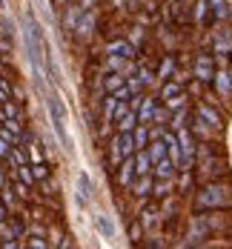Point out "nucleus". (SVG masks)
Returning <instances> with one entry per match:
<instances>
[{
    "instance_id": "obj_14",
    "label": "nucleus",
    "mask_w": 232,
    "mask_h": 249,
    "mask_svg": "<svg viewBox=\"0 0 232 249\" xmlns=\"http://www.w3.org/2000/svg\"><path fill=\"white\" fill-rule=\"evenodd\" d=\"M132 126H135V115H124L121 118V132H129Z\"/></svg>"
},
{
    "instance_id": "obj_7",
    "label": "nucleus",
    "mask_w": 232,
    "mask_h": 249,
    "mask_svg": "<svg viewBox=\"0 0 232 249\" xmlns=\"http://www.w3.org/2000/svg\"><path fill=\"white\" fill-rule=\"evenodd\" d=\"M132 172H135V163L132 160H124V166H121V184H129L132 181Z\"/></svg>"
},
{
    "instance_id": "obj_12",
    "label": "nucleus",
    "mask_w": 232,
    "mask_h": 249,
    "mask_svg": "<svg viewBox=\"0 0 232 249\" xmlns=\"http://www.w3.org/2000/svg\"><path fill=\"white\" fill-rule=\"evenodd\" d=\"M17 169H20V181H23L26 187H32V184H34V175L26 169V166H17Z\"/></svg>"
},
{
    "instance_id": "obj_9",
    "label": "nucleus",
    "mask_w": 232,
    "mask_h": 249,
    "mask_svg": "<svg viewBox=\"0 0 232 249\" xmlns=\"http://www.w3.org/2000/svg\"><path fill=\"white\" fill-rule=\"evenodd\" d=\"M135 172H140V175H146V172H149V155H146V152H140V155H138V169H135Z\"/></svg>"
},
{
    "instance_id": "obj_4",
    "label": "nucleus",
    "mask_w": 232,
    "mask_h": 249,
    "mask_svg": "<svg viewBox=\"0 0 232 249\" xmlns=\"http://www.w3.org/2000/svg\"><path fill=\"white\" fill-rule=\"evenodd\" d=\"M77 198H80V203H89L92 201V181H89L86 172L77 175Z\"/></svg>"
},
{
    "instance_id": "obj_13",
    "label": "nucleus",
    "mask_w": 232,
    "mask_h": 249,
    "mask_svg": "<svg viewBox=\"0 0 232 249\" xmlns=\"http://www.w3.org/2000/svg\"><path fill=\"white\" fill-rule=\"evenodd\" d=\"M158 175H161V178H169V175H172V163H169V160H161V163H158Z\"/></svg>"
},
{
    "instance_id": "obj_23",
    "label": "nucleus",
    "mask_w": 232,
    "mask_h": 249,
    "mask_svg": "<svg viewBox=\"0 0 232 249\" xmlns=\"http://www.w3.org/2000/svg\"><path fill=\"white\" fill-rule=\"evenodd\" d=\"M0 220H3V209H0Z\"/></svg>"
},
{
    "instance_id": "obj_16",
    "label": "nucleus",
    "mask_w": 232,
    "mask_h": 249,
    "mask_svg": "<svg viewBox=\"0 0 232 249\" xmlns=\"http://www.w3.org/2000/svg\"><path fill=\"white\" fill-rule=\"evenodd\" d=\"M149 157H152V160H161V157H164V143H155L152 152H149Z\"/></svg>"
},
{
    "instance_id": "obj_20",
    "label": "nucleus",
    "mask_w": 232,
    "mask_h": 249,
    "mask_svg": "<svg viewBox=\"0 0 232 249\" xmlns=\"http://www.w3.org/2000/svg\"><path fill=\"white\" fill-rule=\"evenodd\" d=\"M135 192H138V195H146V192H149V181H140V184L135 187Z\"/></svg>"
},
{
    "instance_id": "obj_3",
    "label": "nucleus",
    "mask_w": 232,
    "mask_h": 249,
    "mask_svg": "<svg viewBox=\"0 0 232 249\" xmlns=\"http://www.w3.org/2000/svg\"><path fill=\"white\" fill-rule=\"evenodd\" d=\"M132 149H135V140L126 132H121V138H115V152H112V155H115V160H121V157L129 155Z\"/></svg>"
},
{
    "instance_id": "obj_22",
    "label": "nucleus",
    "mask_w": 232,
    "mask_h": 249,
    "mask_svg": "<svg viewBox=\"0 0 232 249\" xmlns=\"http://www.w3.org/2000/svg\"><path fill=\"white\" fill-rule=\"evenodd\" d=\"M164 94H166V97H172V94H178V86H166V89H164Z\"/></svg>"
},
{
    "instance_id": "obj_15",
    "label": "nucleus",
    "mask_w": 232,
    "mask_h": 249,
    "mask_svg": "<svg viewBox=\"0 0 232 249\" xmlns=\"http://www.w3.org/2000/svg\"><path fill=\"white\" fill-rule=\"evenodd\" d=\"M89 29H92V15H86V17L80 20V26H77V31H80V34H89Z\"/></svg>"
},
{
    "instance_id": "obj_18",
    "label": "nucleus",
    "mask_w": 232,
    "mask_h": 249,
    "mask_svg": "<svg viewBox=\"0 0 232 249\" xmlns=\"http://www.w3.org/2000/svg\"><path fill=\"white\" fill-rule=\"evenodd\" d=\"M152 118V103H146L143 109H140V121H149Z\"/></svg>"
},
{
    "instance_id": "obj_21",
    "label": "nucleus",
    "mask_w": 232,
    "mask_h": 249,
    "mask_svg": "<svg viewBox=\"0 0 232 249\" xmlns=\"http://www.w3.org/2000/svg\"><path fill=\"white\" fill-rule=\"evenodd\" d=\"M135 143H138V146H143V143H146V132H143V129L135 135Z\"/></svg>"
},
{
    "instance_id": "obj_11",
    "label": "nucleus",
    "mask_w": 232,
    "mask_h": 249,
    "mask_svg": "<svg viewBox=\"0 0 232 249\" xmlns=\"http://www.w3.org/2000/svg\"><path fill=\"white\" fill-rule=\"evenodd\" d=\"M32 175H34V178H37V181H43V178L49 175V166H46V163H37V166H34V169H32Z\"/></svg>"
},
{
    "instance_id": "obj_5",
    "label": "nucleus",
    "mask_w": 232,
    "mask_h": 249,
    "mask_svg": "<svg viewBox=\"0 0 232 249\" xmlns=\"http://www.w3.org/2000/svg\"><path fill=\"white\" fill-rule=\"evenodd\" d=\"M95 229L100 232V238H115V223L109 220V215H103V212L95 215Z\"/></svg>"
},
{
    "instance_id": "obj_19",
    "label": "nucleus",
    "mask_w": 232,
    "mask_h": 249,
    "mask_svg": "<svg viewBox=\"0 0 232 249\" xmlns=\"http://www.w3.org/2000/svg\"><path fill=\"white\" fill-rule=\"evenodd\" d=\"M9 152H12V146H9V143L0 138V157H9Z\"/></svg>"
},
{
    "instance_id": "obj_8",
    "label": "nucleus",
    "mask_w": 232,
    "mask_h": 249,
    "mask_svg": "<svg viewBox=\"0 0 232 249\" xmlns=\"http://www.w3.org/2000/svg\"><path fill=\"white\" fill-rule=\"evenodd\" d=\"M109 52H112V55H118V58H126V55H132V49H129L126 43H112V46H109Z\"/></svg>"
},
{
    "instance_id": "obj_17",
    "label": "nucleus",
    "mask_w": 232,
    "mask_h": 249,
    "mask_svg": "<svg viewBox=\"0 0 232 249\" xmlns=\"http://www.w3.org/2000/svg\"><path fill=\"white\" fill-rule=\"evenodd\" d=\"M3 115H6V118H15V115H17V106L6 100V103H3Z\"/></svg>"
},
{
    "instance_id": "obj_24",
    "label": "nucleus",
    "mask_w": 232,
    "mask_h": 249,
    "mask_svg": "<svg viewBox=\"0 0 232 249\" xmlns=\"http://www.w3.org/2000/svg\"><path fill=\"white\" fill-rule=\"evenodd\" d=\"M0 184H3V175H0Z\"/></svg>"
},
{
    "instance_id": "obj_2",
    "label": "nucleus",
    "mask_w": 232,
    "mask_h": 249,
    "mask_svg": "<svg viewBox=\"0 0 232 249\" xmlns=\"http://www.w3.org/2000/svg\"><path fill=\"white\" fill-rule=\"evenodd\" d=\"M46 106H49V118H52V126H55L61 143H63L66 149H72V140H69V132H66V109H63V100H61L58 94H52V97L46 100Z\"/></svg>"
},
{
    "instance_id": "obj_1",
    "label": "nucleus",
    "mask_w": 232,
    "mask_h": 249,
    "mask_svg": "<svg viewBox=\"0 0 232 249\" xmlns=\"http://www.w3.org/2000/svg\"><path fill=\"white\" fill-rule=\"evenodd\" d=\"M23 34H26V49H29V61H32V66H34V75L40 78V75H43V40H40V31L34 26V20L26 17Z\"/></svg>"
},
{
    "instance_id": "obj_10",
    "label": "nucleus",
    "mask_w": 232,
    "mask_h": 249,
    "mask_svg": "<svg viewBox=\"0 0 232 249\" xmlns=\"http://www.w3.org/2000/svg\"><path fill=\"white\" fill-rule=\"evenodd\" d=\"M121 83H124V80H121V75H109V78H106V89H112V92H115V89H121Z\"/></svg>"
},
{
    "instance_id": "obj_6",
    "label": "nucleus",
    "mask_w": 232,
    "mask_h": 249,
    "mask_svg": "<svg viewBox=\"0 0 232 249\" xmlns=\"http://www.w3.org/2000/svg\"><path fill=\"white\" fill-rule=\"evenodd\" d=\"M0 138H3L9 146H20V135L15 132V126H0Z\"/></svg>"
}]
</instances>
